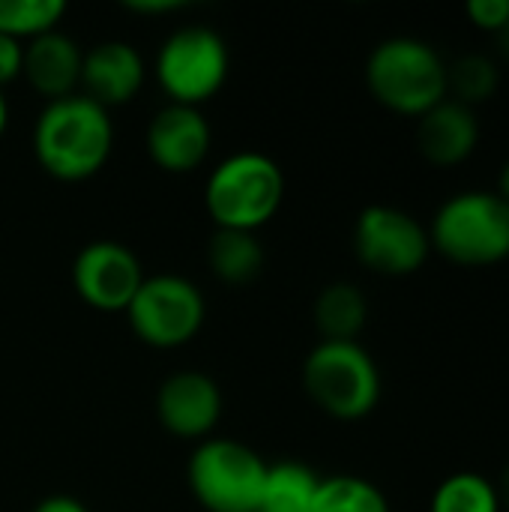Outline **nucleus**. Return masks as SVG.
I'll list each match as a JSON object with an SVG mask.
<instances>
[{
	"mask_svg": "<svg viewBox=\"0 0 509 512\" xmlns=\"http://www.w3.org/2000/svg\"><path fill=\"white\" fill-rule=\"evenodd\" d=\"M114 147L108 108L84 93L45 102L33 129V153L45 174L63 183H81L99 174Z\"/></svg>",
	"mask_w": 509,
	"mask_h": 512,
	"instance_id": "obj_1",
	"label": "nucleus"
},
{
	"mask_svg": "<svg viewBox=\"0 0 509 512\" xmlns=\"http://www.w3.org/2000/svg\"><path fill=\"white\" fill-rule=\"evenodd\" d=\"M366 87L387 111L423 117L447 99V63L426 39L390 36L366 60Z\"/></svg>",
	"mask_w": 509,
	"mask_h": 512,
	"instance_id": "obj_2",
	"label": "nucleus"
},
{
	"mask_svg": "<svg viewBox=\"0 0 509 512\" xmlns=\"http://www.w3.org/2000/svg\"><path fill=\"white\" fill-rule=\"evenodd\" d=\"M285 201V174L267 153L240 150L225 156L204 183V207L216 228H264Z\"/></svg>",
	"mask_w": 509,
	"mask_h": 512,
	"instance_id": "obj_3",
	"label": "nucleus"
},
{
	"mask_svg": "<svg viewBox=\"0 0 509 512\" xmlns=\"http://www.w3.org/2000/svg\"><path fill=\"white\" fill-rule=\"evenodd\" d=\"M429 240L456 267L504 264L509 261V204L489 189L459 192L438 207Z\"/></svg>",
	"mask_w": 509,
	"mask_h": 512,
	"instance_id": "obj_4",
	"label": "nucleus"
},
{
	"mask_svg": "<svg viewBox=\"0 0 509 512\" xmlns=\"http://www.w3.org/2000/svg\"><path fill=\"white\" fill-rule=\"evenodd\" d=\"M303 390L327 417L357 423L381 402V369L360 342H318L303 360Z\"/></svg>",
	"mask_w": 509,
	"mask_h": 512,
	"instance_id": "obj_5",
	"label": "nucleus"
},
{
	"mask_svg": "<svg viewBox=\"0 0 509 512\" xmlns=\"http://www.w3.org/2000/svg\"><path fill=\"white\" fill-rule=\"evenodd\" d=\"M270 465L234 438H207L186 465V480L207 512H255Z\"/></svg>",
	"mask_w": 509,
	"mask_h": 512,
	"instance_id": "obj_6",
	"label": "nucleus"
},
{
	"mask_svg": "<svg viewBox=\"0 0 509 512\" xmlns=\"http://www.w3.org/2000/svg\"><path fill=\"white\" fill-rule=\"evenodd\" d=\"M231 69L228 45L219 30L207 24L177 27L156 51V81L165 96L177 105L201 108L213 99Z\"/></svg>",
	"mask_w": 509,
	"mask_h": 512,
	"instance_id": "obj_7",
	"label": "nucleus"
},
{
	"mask_svg": "<svg viewBox=\"0 0 509 512\" xmlns=\"http://www.w3.org/2000/svg\"><path fill=\"white\" fill-rule=\"evenodd\" d=\"M132 333L159 351L189 345L207 318V303L204 294L189 282L186 276L177 273H156L144 276L138 294L132 297L126 309Z\"/></svg>",
	"mask_w": 509,
	"mask_h": 512,
	"instance_id": "obj_8",
	"label": "nucleus"
},
{
	"mask_svg": "<svg viewBox=\"0 0 509 512\" xmlns=\"http://www.w3.org/2000/svg\"><path fill=\"white\" fill-rule=\"evenodd\" d=\"M354 255L372 273L411 276L432 255L429 228L402 207L372 204L354 222Z\"/></svg>",
	"mask_w": 509,
	"mask_h": 512,
	"instance_id": "obj_9",
	"label": "nucleus"
},
{
	"mask_svg": "<svg viewBox=\"0 0 509 512\" xmlns=\"http://www.w3.org/2000/svg\"><path fill=\"white\" fill-rule=\"evenodd\" d=\"M141 282L138 255L117 240H93L72 261V288L96 312H126Z\"/></svg>",
	"mask_w": 509,
	"mask_h": 512,
	"instance_id": "obj_10",
	"label": "nucleus"
},
{
	"mask_svg": "<svg viewBox=\"0 0 509 512\" xmlns=\"http://www.w3.org/2000/svg\"><path fill=\"white\" fill-rule=\"evenodd\" d=\"M156 417L168 435L201 444L222 420V390L207 372H174L156 393Z\"/></svg>",
	"mask_w": 509,
	"mask_h": 512,
	"instance_id": "obj_11",
	"label": "nucleus"
},
{
	"mask_svg": "<svg viewBox=\"0 0 509 512\" xmlns=\"http://www.w3.org/2000/svg\"><path fill=\"white\" fill-rule=\"evenodd\" d=\"M144 141L156 168L168 174H189L207 159L213 132L201 108L168 102L153 114Z\"/></svg>",
	"mask_w": 509,
	"mask_h": 512,
	"instance_id": "obj_12",
	"label": "nucleus"
},
{
	"mask_svg": "<svg viewBox=\"0 0 509 512\" xmlns=\"http://www.w3.org/2000/svg\"><path fill=\"white\" fill-rule=\"evenodd\" d=\"M144 78H147V66L141 51L123 39H105L96 42L90 51H84L78 90L96 105L114 108L132 102L144 87Z\"/></svg>",
	"mask_w": 509,
	"mask_h": 512,
	"instance_id": "obj_13",
	"label": "nucleus"
},
{
	"mask_svg": "<svg viewBox=\"0 0 509 512\" xmlns=\"http://www.w3.org/2000/svg\"><path fill=\"white\" fill-rule=\"evenodd\" d=\"M480 144V120L477 111L456 102L444 99L423 117H417V147L426 162L435 168H456L465 159L474 156Z\"/></svg>",
	"mask_w": 509,
	"mask_h": 512,
	"instance_id": "obj_14",
	"label": "nucleus"
},
{
	"mask_svg": "<svg viewBox=\"0 0 509 512\" xmlns=\"http://www.w3.org/2000/svg\"><path fill=\"white\" fill-rule=\"evenodd\" d=\"M81 63H84L81 45L60 30H48L24 45L21 75L39 96L54 102V99H66L78 93Z\"/></svg>",
	"mask_w": 509,
	"mask_h": 512,
	"instance_id": "obj_15",
	"label": "nucleus"
},
{
	"mask_svg": "<svg viewBox=\"0 0 509 512\" xmlns=\"http://www.w3.org/2000/svg\"><path fill=\"white\" fill-rule=\"evenodd\" d=\"M312 321L321 342H357L369 321V300L354 282H333L315 297Z\"/></svg>",
	"mask_w": 509,
	"mask_h": 512,
	"instance_id": "obj_16",
	"label": "nucleus"
},
{
	"mask_svg": "<svg viewBox=\"0 0 509 512\" xmlns=\"http://www.w3.org/2000/svg\"><path fill=\"white\" fill-rule=\"evenodd\" d=\"M207 264L213 276L225 285L243 288L252 285L267 264V252L252 231H228L216 228L207 243Z\"/></svg>",
	"mask_w": 509,
	"mask_h": 512,
	"instance_id": "obj_17",
	"label": "nucleus"
},
{
	"mask_svg": "<svg viewBox=\"0 0 509 512\" xmlns=\"http://www.w3.org/2000/svg\"><path fill=\"white\" fill-rule=\"evenodd\" d=\"M318 483L321 477L300 462L270 465L267 486L255 512H312Z\"/></svg>",
	"mask_w": 509,
	"mask_h": 512,
	"instance_id": "obj_18",
	"label": "nucleus"
},
{
	"mask_svg": "<svg viewBox=\"0 0 509 512\" xmlns=\"http://www.w3.org/2000/svg\"><path fill=\"white\" fill-rule=\"evenodd\" d=\"M312 512H390V504L372 480L354 474H336V477H321Z\"/></svg>",
	"mask_w": 509,
	"mask_h": 512,
	"instance_id": "obj_19",
	"label": "nucleus"
},
{
	"mask_svg": "<svg viewBox=\"0 0 509 512\" xmlns=\"http://www.w3.org/2000/svg\"><path fill=\"white\" fill-rule=\"evenodd\" d=\"M429 512H501L495 480L477 471H459L441 480Z\"/></svg>",
	"mask_w": 509,
	"mask_h": 512,
	"instance_id": "obj_20",
	"label": "nucleus"
},
{
	"mask_svg": "<svg viewBox=\"0 0 509 512\" xmlns=\"http://www.w3.org/2000/svg\"><path fill=\"white\" fill-rule=\"evenodd\" d=\"M501 87V69L489 54H462L456 63L447 66V96L477 108L489 102Z\"/></svg>",
	"mask_w": 509,
	"mask_h": 512,
	"instance_id": "obj_21",
	"label": "nucleus"
},
{
	"mask_svg": "<svg viewBox=\"0 0 509 512\" xmlns=\"http://www.w3.org/2000/svg\"><path fill=\"white\" fill-rule=\"evenodd\" d=\"M63 15V0H0V33L30 42L48 30H57Z\"/></svg>",
	"mask_w": 509,
	"mask_h": 512,
	"instance_id": "obj_22",
	"label": "nucleus"
},
{
	"mask_svg": "<svg viewBox=\"0 0 509 512\" xmlns=\"http://www.w3.org/2000/svg\"><path fill=\"white\" fill-rule=\"evenodd\" d=\"M465 15L474 21L477 30L495 36L509 21V0H471L465 6Z\"/></svg>",
	"mask_w": 509,
	"mask_h": 512,
	"instance_id": "obj_23",
	"label": "nucleus"
},
{
	"mask_svg": "<svg viewBox=\"0 0 509 512\" xmlns=\"http://www.w3.org/2000/svg\"><path fill=\"white\" fill-rule=\"evenodd\" d=\"M24 66V42L0 33V87L15 81Z\"/></svg>",
	"mask_w": 509,
	"mask_h": 512,
	"instance_id": "obj_24",
	"label": "nucleus"
},
{
	"mask_svg": "<svg viewBox=\"0 0 509 512\" xmlns=\"http://www.w3.org/2000/svg\"><path fill=\"white\" fill-rule=\"evenodd\" d=\"M30 512H90L78 498L72 495H48L42 498Z\"/></svg>",
	"mask_w": 509,
	"mask_h": 512,
	"instance_id": "obj_25",
	"label": "nucleus"
},
{
	"mask_svg": "<svg viewBox=\"0 0 509 512\" xmlns=\"http://www.w3.org/2000/svg\"><path fill=\"white\" fill-rule=\"evenodd\" d=\"M126 9H132V12H141V15H168V12H177V9H183V3H177V0H135V3H126Z\"/></svg>",
	"mask_w": 509,
	"mask_h": 512,
	"instance_id": "obj_26",
	"label": "nucleus"
},
{
	"mask_svg": "<svg viewBox=\"0 0 509 512\" xmlns=\"http://www.w3.org/2000/svg\"><path fill=\"white\" fill-rule=\"evenodd\" d=\"M495 489H498V501H501V512H509V465L504 468V474L495 480Z\"/></svg>",
	"mask_w": 509,
	"mask_h": 512,
	"instance_id": "obj_27",
	"label": "nucleus"
},
{
	"mask_svg": "<svg viewBox=\"0 0 509 512\" xmlns=\"http://www.w3.org/2000/svg\"><path fill=\"white\" fill-rule=\"evenodd\" d=\"M495 48H498V54L509 60V21L495 33Z\"/></svg>",
	"mask_w": 509,
	"mask_h": 512,
	"instance_id": "obj_28",
	"label": "nucleus"
},
{
	"mask_svg": "<svg viewBox=\"0 0 509 512\" xmlns=\"http://www.w3.org/2000/svg\"><path fill=\"white\" fill-rule=\"evenodd\" d=\"M504 201L509 204V159L504 162V168H501V174H498V189H495Z\"/></svg>",
	"mask_w": 509,
	"mask_h": 512,
	"instance_id": "obj_29",
	"label": "nucleus"
},
{
	"mask_svg": "<svg viewBox=\"0 0 509 512\" xmlns=\"http://www.w3.org/2000/svg\"><path fill=\"white\" fill-rule=\"evenodd\" d=\"M6 123H9V105H6V96L0 90V135L6 132Z\"/></svg>",
	"mask_w": 509,
	"mask_h": 512,
	"instance_id": "obj_30",
	"label": "nucleus"
}]
</instances>
